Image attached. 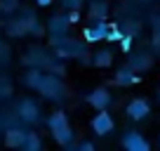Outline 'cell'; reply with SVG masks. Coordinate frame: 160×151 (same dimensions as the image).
Masks as SVG:
<instances>
[{
	"mask_svg": "<svg viewBox=\"0 0 160 151\" xmlns=\"http://www.w3.org/2000/svg\"><path fill=\"white\" fill-rule=\"evenodd\" d=\"M92 130H94L97 135H101V137L113 132V118H111V113L106 109H99V113L92 118Z\"/></svg>",
	"mask_w": 160,
	"mask_h": 151,
	"instance_id": "6da1fadb",
	"label": "cell"
},
{
	"mask_svg": "<svg viewBox=\"0 0 160 151\" xmlns=\"http://www.w3.org/2000/svg\"><path fill=\"white\" fill-rule=\"evenodd\" d=\"M122 146H125L127 151H148L151 149V144L139 135V132H134V130H130V132L122 135Z\"/></svg>",
	"mask_w": 160,
	"mask_h": 151,
	"instance_id": "7a4b0ae2",
	"label": "cell"
},
{
	"mask_svg": "<svg viewBox=\"0 0 160 151\" xmlns=\"http://www.w3.org/2000/svg\"><path fill=\"white\" fill-rule=\"evenodd\" d=\"M68 17L66 14H54L50 19V33H52V38H54V40H64L66 38V31H68Z\"/></svg>",
	"mask_w": 160,
	"mask_h": 151,
	"instance_id": "3957f363",
	"label": "cell"
},
{
	"mask_svg": "<svg viewBox=\"0 0 160 151\" xmlns=\"http://www.w3.org/2000/svg\"><path fill=\"white\" fill-rule=\"evenodd\" d=\"M148 113H151V106H148L146 99H132L130 104H127V116H130L132 121H144Z\"/></svg>",
	"mask_w": 160,
	"mask_h": 151,
	"instance_id": "277c9868",
	"label": "cell"
},
{
	"mask_svg": "<svg viewBox=\"0 0 160 151\" xmlns=\"http://www.w3.org/2000/svg\"><path fill=\"white\" fill-rule=\"evenodd\" d=\"M106 33H108V24L104 19H97V24H92L85 31V38L90 43H99V40H106Z\"/></svg>",
	"mask_w": 160,
	"mask_h": 151,
	"instance_id": "5b68a950",
	"label": "cell"
},
{
	"mask_svg": "<svg viewBox=\"0 0 160 151\" xmlns=\"http://www.w3.org/2000/svg\"><path fill=\"white\" fill-rule=\"evenodd\" d=\"M87 102H90L94 109H106V106L111 104V95L106 87H97V90H92L90 95H87Z\"/></svg>",
	"mask_w": 160,
	"mask_h": 151,
	"instance_id": "8992f818",
	"label": "cell"
},
{
	"mask_svg": "<svg viewBox=\"0 0 160 151\" xmlns=\"http://www.w3.org/2000/svg\"><path fill=\"white\" fill-rule=\"evenodd\" d=\"M24 139H26V130L10 128V130L5 132V144L7 146H17V149H21V146H24Z\"/></svg>",
	"mask_w": 160,
	"mask_h": 151,
	"instance_id": "52a82bcc",
	"label": "cell"
},
{
	"mask_svg": "<svg viewBox=\"0 0 160 151\" xmlns=\"http://www.w3.org/2000/svg\"><path fill=\"white\" fill-rule=\"evenodd\" d=\"M151 64H153V57L151 55H132L130 57V69H134V73L151 69Z\"/></svg>",
	"mask_w": 160,
	"mask_h": 151,
	"instance_id": "ba28073f",
	"label": "cell"
},
{
	"mask_svg": "<svg viewBox=\"0 0 160 151\" xmlns=\"http://www.w3.org/2000/svg\"><path fill=\"white\" fill-rule=\"evenodd\" d=\"M132 83H137L134 69L125 66V69H120L118 73H115V85H132Z\"/></svg>",
	"mask_w": 160,
	"mask_h": 151,
	"instance_id": "9c48e42d",
	"label": "cell"
},
{
	"mask_svg": "<svg viewBox=\"0 0 160 151\" xmlns=\"http://www.w3.org/2000/svg\"><path fill=\"white\" fill-rule=\"evenodd\" d=\"M52 135H54V139L59 142L61 146H68V142H71V137H73V132H71L68 123H66V125H59V128H54V130H52Z\"/></svg>",
	"mask_w": 160,
	"mask_h": 151,
	"instance_id": "30bf717a",
	"label": "cell"
},
{
	"mask_svg": "<svg viewBox=\"0 0 160 151\" xmlns=\"http://www.w3.org/2000/svg\"><path fill=\"white\" fill-rule=\"evenodd\" d=\"M35 113H38V109H35L33 102L26 99V102H21V104H19V116L21 118H26V121H35V118H38Z\"/></svg>",
	"mask_w": 160,
	"mask_h": 151,
	"instance_id": "8fae6325",
	"label": "cell"
},
{
	"mask_svg": "<svg viewBox=\"0 0 160 151\" xmlns=\"http://www.w3.org/2000/svg\"><path fill=\"white\" fill-rule=\"evenodd\" d=\"M21 149L38 151V149H42V139H40L35 132H26V139H24V146H21Z\"/></svg>",
	"mask_w": 160,
	"mask_h": 151,
	"instance_id": "7c38bea8",
	"label": "cell"
},
{
	"mask_svg": "<svg viewBox=\"0 0 160 151\" xmlns=\"http://www.w3.org/2000/svg\"><path fill=\"white\" fill-rule=\"evenodd\" d=\"M111 61H113V55L108 50H99L94 55V66H111Z\"/></svg>",
	"mask_w": 160,
	"mask_h": 151,
	"instance_id": "4fadbf2b",
	"label": "cell"
},
{
	"mask_svg": "<svg viewBox=\"0 0 160 151\" xmlns=\"http://www.w3.org/2000/svg\"><path fill=\"white\" fill-rule=\"evenodd\" d=\"M47 123H50V128L54 130V128H59V125H66V123H68V118H66V113H61V111H54Z\"/></svg>",
	"mask_w": 160,
	"mask_h": 151,
	"instance_id": "5bb4252c",
	"label": "cell"
},
{
	"mask_svg": "<svg viewBox=\"0 0 160 151\" xmlns=\"http://www.w3.org/2000/svg\"><path fill=\"white\" fill-rule=\"evenodd\" d=\"M106 10H108V7H106L104 3H92L90 5V14L97 17V19H106Z\"/></svg>",
	"mask_w": 160,
	"mask_h": 151,
	"instance_id": "9a60e30c",
	"label": "cell"
},
{
	"mask_svg": "<svg viewBox=\"0 0 160 151\" xmlns=\"http://www.w3.org/2000/svg\"><path fill=\"white\" fill-rule=\"evenodd\" d=\"M26 85L40 87V85H42V73H38V71H31V73L26 76Z\"/></svg>",
	"mask_w": 160,
	"mask_h": 151,
	"instance_id": "2e32d148",
	"label": "cell"
},
{
	"mask_svg": "<svg viewBox=\"0 0 160 151\" xmlns=\"http://www.w3.org/2000/svg\"><path fill=\"white\" fill-rule=\"evenodd\" d=\"M82 0H61V7L64 10H80Z\"/></svg>",
	"mask_w": 160,
	"mask_h": 151,
	"instance_id": "e0dca14e",
	"label": "cell"
},
{
	"mask_svg": "<svg viewBox=\"0 0 160 151\" xmlns=\"http://www.w3.org/2000/svg\"><path fill=\"white\" fill-rule=\"evenodd\" d=\"M120 38H122V33H120V31L115 29V26H113V29L108 26V33H106V40H120Z\"/></svg>",
	"mask_w": 160,
	"mask_h": 151,
	"instance_id": "ac0fdd59",
	"label": "cell"
},
{
	"mask_svg": "<svg viewBox=\"0 0 160 151\" xmlns=\"http://www.w3.org/2000/svg\"><path fill=\"white\" fill-rule=\"evenodd\" d=\"M0 7L5 12H12V10H17V0H5V3H0Z\"/></svg>",
	"mask_w": 160,
	"mask_h": 151,
	"instance_id": "d6986e66",
	"label": "cell"
},
{
	"mask_svg": "<svg viewBox=\"0 0 160 151\" xmlns=\"http://www.w3.org/2000/svg\"><path fill=\"white\" fill-rule=\"evenodd\" d=\"M80 21V10H71L68 12V24H78Z\"/></svg>",
	"mask_w": 160,
	"mask_h": 151,
	"instance_id": "ffe728a7",
	"label": "cell"
},
{
	"mask_svg": "<svg viewBox=\"0 0 160 151\" xmlns=\"http://www.w3.org/2000/svg\"><path fill=\"white\" fill-rule=\"evenodd\" d=\"M120 43H122V50H130V45H132V35H122V38H120Z\"/></svg>",
	"mask_w": 160,
	"mask_h": 151,
	"instance_id": "44dd1931",
	"label": "cell"
},
{
	"mask_svg": "<svg viewBox=\"0 0 160 151\" xmlns=\"http://www.w3.org/2000/svg\"><path fill=\"white\" fill-rule=\"evenodd\" d=\"M78 149L80 151H94V144L92 142H82V144H78Z\"/></svg>",
	"mask_w": 160,
	"mask_h": 151,
	"instance_id": "7402d4cb",
	"label": "cell"
},
{
	"mask_svg": "<svg viewBox=\"0 0 160 151\" xmlns=\"http://www.w3.org/2000/svg\"><path fill=\"white\" fill-rule=\"evenodd\" d=\"M52 0H35V5H40V7H47Z\"/></svg>",
	"mask_w": 160,
	"mask_h": 151,
	"instance_id": "603a6c76",
	"label": "cell"
}]
</instances>
